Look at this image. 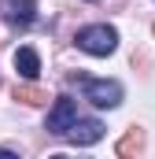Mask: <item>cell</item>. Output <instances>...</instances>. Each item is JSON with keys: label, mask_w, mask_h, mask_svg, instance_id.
Segmentation results:
<instances>
[{"label": "cell", "mask_w": 155, "mask_h": 159, "mask_svg": "<svg viewBox=\"0 0 155 159\" xmlns=\"http://www.w3.org/2000/svg\"><path fill=\"white\" fill-rule=\"evenodd\" d=\"M74 44L81 52H89V56H111L118 48V30L115 26H107V22H96V26H81L78 30Z\"/></svg>", "instance_id": "cell-1"}, {"label": "cell", "mask_w": 155, "mask_h": 159, "mask_svg": "<svg viewBox=\"0 0 155 159\" xmlns=\"http://www.w3.org/2000/svg\"><path fill=\"white\" fill-rule=\"evenodd\" d=\"M81 93H85V100L92 104V107H100V111H111L122 104V85L111 78H81Z\"/></svg>", "instance_id": "cell-2"}, {"label": "cell", "mask_w": 155, "mask_h": 159, "mask_svg": "<svg viewBox=\"0 0 155 159\" xmlns=\"http://www.w3.org/2000/svg\"><path fill=\"white\" fill-rule=\"evenodd\" d=\"M74 122H78V104L70 100V96H59V100L52 104V111H48V133L67 137Z\"/></svg>", "instance_id": "cell-3"}, {"label": "cell", "mask_w": 155, "mask_h": 159, "mask_svg": "<svg viewBox=\"0 0 155 159\" xmlns=\"http://www.w3.org/2000/svg\"><path fill=\"white\" fill-rule=\"evenodd\" d=\"M0 11L15 26H30L37 19V0H0Z\"/></svg>", "instance_id": "cell-4"}, {"label": "cell", "mask_w": 155, "mask_h": 159, "mask_svg": "<svg viewBox=\"0 0 155 159\" xmlns=\"http://www.w3.org/2000/svg\"><path fill=\"white\" fill-rule=\"evenodd\" d=\"M100 137H104V122H96V119H78L74 126H70V133H67V141H70V144H78V148L96 144Z\"/></svg>", "instance_id": "cell-5"}, {"label": "cell", "mask_w": 155, "mask_h": 159, "mask_svg": "<svg viewBox=\"0 0 155 159\" xmlns=\"http://www.w3.org/2000/svg\"><path fill=\"white\" fill-rule=\"evenodd\" d=\"M15 70H19V78L37 81V74H41V56L33 52V48H19V52H15Z\"/></svg>", "instance_id": "cell-6"}]
</instances>
